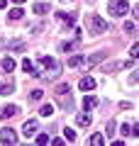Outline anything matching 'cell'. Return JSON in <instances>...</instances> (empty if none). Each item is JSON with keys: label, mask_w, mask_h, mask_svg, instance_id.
Wrapping results in <instances>:
<instances>
[{"label": "cell", "mask_w": 139, "mask_h": 146, "mask_svg": "<svg viewBox=\"0 0 139 146\" xmlns=\"http://www.w3.org/2000/svg\"><path fill=\"white\" fill-rule=\"evenodd\" d=\"M86 29H88V34L98 36V34H103V32H108V22L100 15H86Z\"/></svg>", "instance_id": "6da1fadb"}, {"label": "cell", "mask_w": 139, "mask_h": 146, "mask_svg": "<svg viewBox=\"0 0 139 146\" xmlns=\"http://www.w3.org/2000/svg\"><path fill=\"white\" fill-rule=\"evenodd\" d=\"M39 63H41V68H44V76H49V78H56L59 76V71H61V66H59V61L56 58H49V56H41L39 58Z\"/></svg>", "instance_id": "7a4b0ae2"}, {"label": "cell", "mask_w": 139, "mask_h": 146, "mask_svg": "<svg viewBox=\"0 0 139 146\" xmlns=\"http://www.w3.org/2000/svg\"><path fill=\"white\" fill-rule=\"evenodd\" d=\"M127 10H129L127 0H110V3H108V15H112V17L127 15Z\"/></svg>", "instance_id": "3957f363"}, {"label": "cell", "mask_w": 139, "mask_h": 146, "mask_svg": "<svg viewBox=\"0 0 139 146\" xmlns=\"http://www.w3.org/2000/svg\"><path fill=\"white\" fill-rule=\"evenodd\" d=\"M0 46L10 49V51H25L27 42H25V39H5V36H3V39H0Z\"/></svg>", "instance_id": "277c9868"}, {"label": "cell", "mask_w": 139, "mask_h": 146, "mask_svg": "<svg viewBox=\"0 0 139 146\" xmlns=\"http://www.w3.org/2000/svg\"><path fill=\"white\" fill-rule=\"evenodd\" d=\"M0 144H17V134L12 127H3L0 129Z\"/></svg>", "instance_id": "5b68a950"}, {"label": "cell", "mask_w": 139, "mask_h": 146, "mask_svg": "<svg viewBox=\"0 0 139 146\" xmlns=\"http://www.w3.org/2000/svg\"><path fill=\"white\" fill-rule=\"evenodd\" d=\"M132 61H112V63H105L103 73H115V71H122V68H129Z\"/></svg>", "instance_id": "8992f818"}, {"label": "cell", "mask_w": 139, "mask_h": 146, "mask_svg": "<svg viewBox=\"0 0 139 146\" xmlns=\"http://www.w3.org/2000/svg\"><path fill=\"white\" fill-rule=\"evenodd\" d=\"M78 88H81L83 93H90V90L95 88V80H93L90 76H86V78H81V80H78Z\"/></svg>", "instance_id": "52a82bcc"}, {"label": "cell", "mask_w": 139, "mask_h": 146, "mask_svg": "<svg viewBox=\"0 0 139 146\" xmlns=\"http://www.w3.org/2000/svg\"><path fill=\"white\" fill-rule=\"evenodd\" d=\"M37 129H39L37 119H27V122H25V136H27V139H29V136H34Z\"/></svg>", "instance_id": "ba28073f"}, {"label": "cell", "mask_w": 139, "mask_h": 146, "mask_svg": "<svg viewBox=\"0 0 139 146\" xmlns=\"http://www.w3.org/2000/svg\"><path fill=\"white\" fill-rule=\"evenodd\" d=\"M78 46H81V36H76L73 42H63V44H61V51H63V54H68V51H76Z\"/></svg>", "instance_id": "9c48e42d"}, {"label": "cell", "mask_w": 139, "mask_h": 146, "mask_svg": "<svg viewBox=\"0 0 139 146\" xmlns=\"http://www.w3.org/2000/svg\"><path fill=\"white\" fill-rule=\"evenodd\" d=\"M20 115V107H17V105H7V107H3V112H0V117H17Z\"/></svg>", "instance_id": "30bf717a"}, {"label": "cell", "mask_w": 139, "mask_h": 146, "mask_svg": "<svg viewBox=\"0 0 139 146\" xmlns=\"http://www.w3.org/2000/svg\"><path fill=\"white\" fill-rule=\"evenodd\" d=\"M103 58H105V51H98V54H93V56H86V63H83V66L90 68V66H95L98 61H103Z\"/></svg>", "instance_id": "8fae6325"}, {"label": "cell", "mask_w": 139, "mask_h": 146, "mask_svg": "<svg viewBox=\"0 0 139 146\" xmlns=\"http://www.w3.org/2000/svg\"><path fill=\"white\" fill-rule=\"evenodd\" d=\"M49 10H51L49 3H34V5H32V12H34V15H46Z\"/></svg>", "instance_id": "7c38bea8"}, {"label": "cell", "mask_w": 139, "mask_h": 146, "mask_svg": "<svg viewBox=\"0 0 139 146\" xmlns=\"http://www.w3.org/2000/svg\"><path fill=\"white\" fill-rule=\"evenodd\" d=\"M0 68H3L5 73H12V71H15V61H12V56L3 58V61H0Z\"/></svg>", "instance_id": "4fadbf2b"}, {"label": "cell", "mask_w": 139, "mask_h": 146, "mask_svg": "<svg viewBox=\"0 0 139 146\" xmlns=\"http://www.w3.org/2000/svg\"><path fill=\"white\" fill-rule=\"evenodd\" d=\"M83 63H86V56H83V54L68 58V68H78V66H83Z\"/></svg>", "instance_id": "5bb4252c"}, {"label": "cell", "mask_w": 139, "mask_h": 146, "mask_svg": "<svg viewBox=\"0 0 139 146\" xmlns=\"http://www.w3.org/2000/svg\"><path fill=\"white\" fill-rule=\"evenodd\" d=\"M51 115H54V105L51 102H44L39 107V117H51Z\"/></svg>", "instance_id": "9a60e30c"}, {"label": "cell", "mask_w": 139, "mask_h": 146, "mask_svg": "<svg viewBox=\"0 0 139 146\" xmlns=\"http://www.w3.org/2000/svg\"><path fill=\"white\" fill-rule=\"evenodd\" d=\"M76 122H78V127H90L93 117H90V115H86V112H81V115L76 117Z\"/></svg>", "instance_id": "2e32d148"}, {"label": "cell", "mask_w": 139, "mask_h": 146, "mask_svg": "<svg viewBox=\"0 0 139 146\" xmlns=\"http://www.w3.org/2000/svg\"><path fill=\"white\" fill-rule=\"evenodd\" d=\"M95 105H98V98H93V95H86V98H83V107H86V112L93 110Z\"/></svg>", "instance_id": "e0dca14e"}, {"label": "cell", "mask_w": 139, "mask_h": 146, "mask_svg": "<svg viewBox=\"0 0 139 146\" xmlns=\"http://www.w3.org/2000/svg\"><path fill=\"white\" fill-rule=\"evenodd\" d=\"M88 144H90V146H103V144H105V136L98 131V134H93L90 139H88Z\"/></svg>", "instance_id": "ac0fdd59"}, {"label": "cell", "mask_w": 139, "mask_h": 146, "mask_svg": "<svg viewBox=\"0 0 139 146\" xmlns=\"http://www.w3.org/2000/svg\"><path fill=\"white\" fill-rule=\"evenodd\" d=\"M22 15H25V12H22L20 7H15V10H10V15H7V17H10L12 22H17V20H22Z\"/></svg>", "instance_id": "d6986e66"}, {"label": "cell", "mask_w": 139, "mask_h": 146, "mask_svg": "<svg viewBox=\"0 0 139 146\" xmlns=\"http://www.w3.org/2000/svg\"><path fill=\"white\" fill-rule=\"evenodd\" d=\"M68 93H71L68 83H61V85H56V95H68Z\"/></svg>", "instance_id": "ffe728a7"}, {"label": "cell", "mask_w": 139, "mask_h": 146, "mask_svg": "<svg viewBox=\"0 0 139 146\" xmlns=\"http://www.w3.org/2000/svg\"><path fill=\"white\" fill-rule=\"evenodd\" d=\"M63 139H66V141H76V131L66 127V129H63Z\"/></svg>", "instance_id": "44dd1931"}, {"label": "cell", "mask_w": 139, "mask_h": 146, "mask_svg": "<svg viewBox=\"0 0 139 146\" xmlns=\"http://www.w3.org/2000/svg\"><path fill=\"white\" fill-rule=\"evenodd\" d=\"M12 93V83L7 85V83H0V95H10Z\"/></svg>", "instance_id": "7402d4cb"}, {"label": "cell", "mask_w": 139, "mask_h": 146, "mask_svg": "<svg viewBox=\"0 0 139 146\" xmlns=\"http://www.w3.org/2000/svg\"><path fill=\"white\" fill-rule=\"evenodd\" d=\"M29 98H32V100H41V98H44V90H39V88H37V90H32V93H29Z\"/></svg>", "instance_id": "603a6c76"}, {"label": "cell", "mask_w": 139, "mask_h": 146, "mask_svg": "<svg viewBox=\"0 0 139 146\" xmlns=\"http://www.w3.org/2000/svg\"><path fill=\"white\" fill-rule=\"evenodd\" d=\"M37 144H39V146L49 144V134H39V136H37Z\"/></svg>", "instance_id": "cb8c5ba5"}, {"label": "cell", "mask_w": 139, "mask_h": 146, "mask_svg": "<svg viewBox=\"0 0 139 146\" xmlns=\"http://www.w3.org/2000/svg\"><path fill=\"white\" fill-rule=\"evenodd\" d=\"M105 134H108V136H112V134H115V122H112V119H110V122H108V127H105Z\"/></svg>", "instance_id": "d4e9b609"}, {"label": "cell", "mask_w": 139, "mask_h": 146, "mask_svg": "<svg viewBox=\"0 0 139 146\" xmlns=\"http://www.w3.org/2000/svg\"><path fill=\"white\" fill-rule=\"evenodd\" d=\"M127 83H129V85H134V83H139V71H134L132 76H129V78H127Z\"/></svg>", "instance_id": "484cf974"}, {"label": "cell", "mask_w": 139, "mask_h": 146, "mask_svg": "<svg viewBox=\"0 0 139 146\" xmlns=\"http://www.w3.org/2000/svg\"><path fill=\"white\" fill-rule=\"evenodd\" d=\"M129 54H132V58H139V42H137V44H132Z\"/></svg>", "instance_id": "4316f807"}, {"label": "cell", "mask_w": 139, "mask_h": 146, "mask_svg": "<svg viewBox=\"0 0 139 146\" xmlns=\"http://www.w3.org/2000/svg\"><path fill=\"white\" fill-rule=\"evenodd\" d=\"M120 131H122L124 136H127V134H132V124H127V122H124V124L120 127Z\"/></svg>", "instance_id": "83f0119b"}, {"label": "cell", "mask_w": 139, "mask_h": 146, "mask_svg": "<svg viewBox=\"0 0 139 146\" xmlns=\"http://www.w3.org/2000/svg\"><path fill=\"white\" fill-rule=\"evenodd\" d=\"M120 107H122V110H132V102H129V100H122V102H120Z\"/></svg>", "instance_id": "f1b7e54d"}, {"label": "cell", "mask_w": 139, "mask_h": 146, "mask_svg": "<svg viewBox=\"0 0 139 146\" xmlns=\"http://www.w3.org/2000/svg\"><path fill=\"white\" fill-rule=\"evenodd\" d=\"M124 32H134V25H132V22H124Z\"/></svg>", "instance_id": "f546056e"}, {"label": "cell", "mask_w": 139, "mask_h": 146, "mask_svg": "<svg viewBox=\"0 0 139 146\" xmlns=\"http://www.w3.org/2000/svg\"><path fill=\"white\" fill-rule=\"evenodd\" d=\"M132 136H139V124H132Z\"/></svg>", "instance_id": "4dcf8cb0"}, {"label": "cell", "mask_w": 139, "mask_h": 146, "mask_svg": "<svg viewBox=\"0 0 139 146\" xmlns=\"http://www.w3.org/2000/svg\"><path fill=\"white\" fill-rule=\"evenodd\" d=\"M132 12H134V20H139V5H137V7H134V10H132Z\"/></svg>", "instance_id": "1f68e13d"}, {"label": "cell", "mask_w": 139, "mask_h": 146, "mask_svg": "<svg viewBox=\"0 0 139 146\" xmlns=\"http://www.w3.org/2000/svg\"><path fill=\"white\" fill-rule=\"evenodd\" d=\"M3 7H7V0H0V10H3Z\"/></svg>", "instance_id": "d6a6232c"}, {"label": "cell", "mask_w": 139, "mask_h": 146, "mask_svg": "<svg viewBox=\"0 0 139 146\" xmlns=\"http://www.w3.org/2000/svg\"><path fill=\"white\" fill-rule=\"evenodd\" d=\"M12 3H25V0H12Z\"/></svg>", "instance_id": "836d02e7"}, {"label": "cell", "mask_w": 139, "mask_h": 146, "mask_svg": "<svg viewBox=\"0 0 139 146\" xmlns=\"http://www.w3.org/2000/svg\"><path fill=\"white\" fill-rule=\"evenodd\" d=\"M63 3H68V0H63Z\"/></svg>", "instance_id": "e575fe53"}]
</instances>
